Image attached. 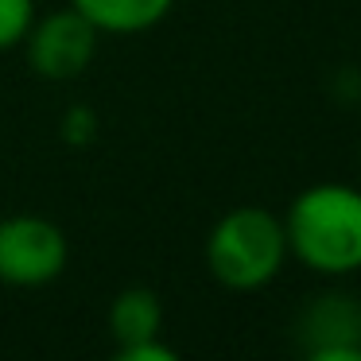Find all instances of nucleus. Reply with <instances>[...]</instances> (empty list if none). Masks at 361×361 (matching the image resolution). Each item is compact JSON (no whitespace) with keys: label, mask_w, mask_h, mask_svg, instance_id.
Wrapping results in <instances>:
<instances>
[{"label":"nucleus","mask_w":361,"mask_h":361,"mask_svg":"<svg viewBox=\"0 0 361 361\" xmlns=\"http://www.w3.org/2000/svg\"><path fill=\"white\" fill-rule=\"evenodd\" d=\"M288 257L314 276L361 272V190L350 183H311L283 210Z\"/></svg>","instance_id":"f257e3e1"},{"label":"nucleus","mask_w":361,"mask_h":361,"mask_svg":"<svg viewBox=\"0 0 361 361\" xmlns=\"http://www.w3.org/2000/svg\"><path fill=\"white\" fill-rule=\"evenodd\" d=\"M288 264L283 218L264 206H233L206 233V268L229 291H260Z\"/></svg>","instance_id":"f03ea898"},{"label":"nucleus","mask_w":361,"mask_h":361,"mask_svg":"<svg viewBox=\"0 0 361 361\" xmlns=\"http://www.w3.org/2000/svg\"><path fill=\"white\" fill-rule=\"evenodd\" d=\"M71 260L66 233L39 214L0 218V283L8 288H43L59 280Z\"/></svg>","instance_id":"7ed1b4c3"},{"label":"nucleus","mask_w":361,"mask_h":361,"mask_svg":"<svg viewBox=\"0 0 361 361\" xmlns=\"http://www.w3.org/2000/svg\"><path fill=\"white\" fill-rule=\"evenodd\" d=\"M97 39H102V32L82 12L59 8V12L32 20V27L24 35V55H27V66L39 78L71 82L94 63Z\"/></svg>","instance_id":"20e7f679"},{"label":"nucleus","mask_w":361,"mask_h":361,"mask_svg":"<svg viewBox=\"0 0 361 361\" xmlns=\"http://www.w3.org/2000/svg\"><path fill=\"white\" fill-rule=\"evenodd\" d=\"M299 342L311 361H361V303L353 295H319L299 314Z\"/></svg>","instance_id":"39448f33"},{"label":"nucleus","mask_w":361,"mask_h":361,"mask_svg":"<svg viewBox=\"0 0 361 361\" xmlns=\"http://www.w3.org/2000/svg\"><path fill=\"white\" fill-rule=\"evenodd\" d=\"M102 35H140L171 16L175 0H71Z\"/></svg>","instance_id":"423d86ee"},{"label":"nucleus","mask_w":361,"mask_h":361,"mask_svg":"<svg viewBox=\"0 0 361 361\" xmlns=\"http://www.w3.org/2000/svg\"><path fill=\"white\" fill-rule=\"evenodd\" d=\"M109 334L117 350L164 334V303L152 288H125L109 303Z\"/></svg>","instance_id":"0eeeda50"},{"label":"nucleus","mask_w":361,"mask_h":361,"mask_svg":"<svg viewBox=\"0 0 361 361\" xmlns=\"http://www.w3.org/2000/svg\"><path fill=\"white\" fill-rule=\"evenodd\" d=\"M35 20V0H0V55L20 47Z\"/></svg>","instance_id":"6e6552de"},{"label":"nucleus","mask_w":361,"mask_h":361,"mask_svg":"<svg viewBox=\"0 0 361 361\" xmlns=\"http://www.w3.org/2000/svg\"><path fill=\"white\" fill-rule=\"evenodd\" d=\"M94 136H97V113L90 105H71L63 113V140L71 148H86Z\"/></svg>","instance_id":"1a4fd4ad"},{"label":"nucleus","mask_w":361,"mask_h":361,"mask_svg":"<svg viewBox=\"0 0 361 361\" xmlns=\"http://www.w3.org/2000/svg\"><path fill=\"white\" fill-rule=\"evenodd\" d=\"M121 361H175V350L164 338H148V342H136L128 350H117Z\"/></svg>","instance_id":"9d476101"}]
</instances>
